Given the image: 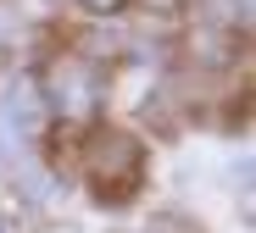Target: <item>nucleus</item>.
I'll use <instances>...</instances> for the list:
<instances>
[{"instance_id":"nucleus-2","label":"nucleus","mask_w":256,"mask_h":233,"mask_svg":"<svg viewBox=\"0 0 256 233\" xmlns=\"http://www.w3.org/2000/svg\"><path fill=\"white\" fill-rule=\"evenodd\" d=\"M45 111H50V100H45V89H39V78L22 72L6 89V100H0V133L22 145V139H34L39 128H45Z\"/></svg>"},{"instance_id":"nucleus-3","label":"nucleus","mask_w":256,"mask_h":233,"mask_svg":"<svg viewBox=\"0 0 256 233\" xmlns=\"http://www.w3.org/2000/svg\"><path fill=\"white\" fill-rule=\"evenodd\" d=\"M78 6H84V11H100V17H106V11H117V6H122V0H78Z\"/></svg>"},{"instance_id":"nucleus-1","label":"nucleus","mask_w":256,"mask_h":233,"mask_svg":"<svg viewBox=\"0 0 256 233\" xmlns=\"http://www.w3.org/2000/svg\"><path fill=\"white\" fill-rule=\"evenodd\" d=\"M140 167H145V156H140V145L128 133H95L90 139V178L100 183V195L112 189V195H128L140 183Z\"/></svg>"}]
</instances>
